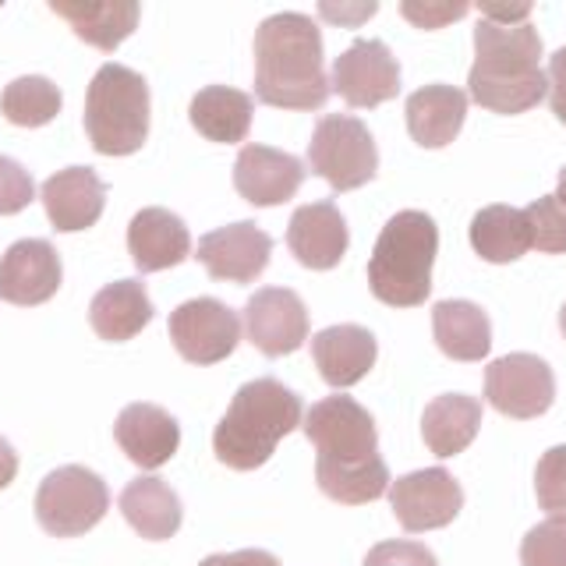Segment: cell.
<instances>
[{"label":"cell","mask_w":566,"mask_h":566,"mask_svg":"<svg viewBox=\"0 0 566 566\" xmlns=\"http://www.w3.org/2000/svg\"><path fill=\"white\" fill-rule=\"evenodd\" d=\"M305 436L315 447V482L333 503L365 506L386 495L389 468L379 457V432L358 400H318L305 415Z\"/></svg>","instance_id":"6da1fadb"},{"label":"cell","mask_w":566,"mask_h":566,"mask_svg":"<svg viewBox=\"0 0 566 566\" xmlns=\"http://www.w3.org/2000/svg\"><path fill=\"white\" fill-rule=\"evenodd\" d=\"M323 32L308 14L280 11L255 29V96L280 111H318L329 99Z\"/></svg>","instance_id":"7a4b0ae2"},{"label":"cell","mask_w":566,"mask_h":566,"mask_svg":"<svg viewBox=\"0 0 566 566\" xmlns=\"http://www.w3.org/2000/svg\"><path fill=\"white\" fill-rule=\"evenodd\" d=\"M468 93L492 114H524L548 96V75L542 71V35L524 25H474V64Z\"/></svg>","instance_id":"3957f363"},{"label":"cell","mask_w":566,"mask_h":566,"mask_svg":"<svg viewBox=\"0 0 566 566\" xmlns=\"http://www.w3.org/2000/svg\"><path fill=\"white\" fill-rule=\"evenodd\" d=\"M301 429V397L280 379H252L244 382L227 415L212 432L217 460L234 471H255L270 460L280 439Z\"/></svg>","instance_id":"277c9868"},{"label":"cell","mask_w":566,"mask_h":566,"mask_svg":"<svg viewBox=\"0 0 566 566\" xmlns=\"http://www.w3.org/2000/svg\"><path fill=\"white\" fill-rule=\"evenodd\" d=\"M439 227L429 212L403 209L382 227L368 259V287L382 305L418 308L432 294Z\"/></svg>","instance_id":"5b68a950"},{"label":"cell","mask_w":566,"mask_h":566,"mask_svg":"<svg viewBox=\"0 0 566 566\" xmlns=\"http://www.w3.org/2000/svg\"><path fill=\"white\" fill-rule=\"evenodd\" d=\"M85 135L103 156H132L149 138V85L124 64H103L85 93Z\"/></svg>","instance_id":"8992f818"},{"label":"cell","mask_w":566,"mask_h":566,"mask_svg":"<svg viewBox=\"0 0 566 566\" xmlns=\"http://www.w3.org/2000/svg\"><path fill=\"white\" fill-rule=\"evenodd\" d=\"M111 510V489L82 464L50 471L35 492V521L53 538H78L93 531Z\"/></svg>","instance_id":"52a82bcc"},{"label":"cell","mask_w":566,"mask_h":566,"mask_svg":"<svg viewBox=\"0 0 566 566\" xmlns=\"http://www.w3.org/2000/svg\"><path fill=\"white\" fill-rule=\"evenodd\" d=\"M308 167L333 191H354L379 174V149L368 124L350 114H326L308 142Z\"/></svg>","instance_id":"ba28073f"},{"label":"cell","mask_w":566,"mask_h":566,"mask_svg":"<svg viewBox=\"0 0 566 566\" xmlns=\"http://www.w3.org/2000/svg\"><path fill=\"white\" fill-rule=\"evenodd\" d=\"M170 340L185 361L191 365H217L238 350L241 344V318L238 312L217 297H191L170 312Z\"/></svg>","instance_id":"9c48e42d"},{"label":"cell","mask_w":566,"mask_h":566,"mask_svg":"<svg viewBox=\"0 0 566 566\" xmlns=\"http://www.w3.org/2000/svg\"><path fill=\"white\" fill-rule=\"evenodd\" d=\"M485 400L506 418H542L556 400V376L538 354H506L485 368Z\"/></svg>","instance_id":"30bf717a"},{"label":"cell","mask_w":566,"mask_h":566,"mask_svg":"<svg viewBox=\"0 0 566 566\" xmlns=\"http://www.w3.org/2000/svg\"><path fill=\"white\" fill-rule=\"evenodd\" d=\"M333 93L358 111L382 106L400 96V64L382 40H358L333 61Z\"/></svg>","instance_id":"8fae6325"},{"label":"cell","mask_w":566,"mask_h":566,"mask_svg":"<svg viewBox=\"0 0 566 566\" xmlns=\"http://www.w3.org/2000/svg\"><path fill=\"white\" fill-rule=\"evenodd\" d=\"M389 503H394L397 521L403 531L421 535V531H436L453 524V517L464 506V492L460 482L442 468H424L415 474H403L389 485Z\"/></svg>","instance_id":"7c38bea8"},{"label":"cell","mask_w":566,"mask_h":566,"mask_svg":"<svg viewBox=\"0 0 566 566\" xmlns=\"http://www.w3.org/2000/svg\"><path fill=\"white\" fill-rule=\"evenodd\" d=\"M308 308L287 287H262L244 305V333L265 358L294 354L308 340Z\"/></svg>","instance_id":"4fadbf2b"},{"label":"cell","mask_w":566,"mask_h":566,"mask_svg":"<svg viewBox=\"0 0 566 566\" xmlns=\"http://www.w3.org/2000/svg\"><path fill=\"white\" fill-rule=\"evenodd\" d=\"M270 255H273V238L252 220L212 230L195 248V259L206 265V273L227 283L259 280L265 265H270Z\"/></svg>","instance_id":"5bb4252c"},{"label":"cell","mask_w":566,"mask_h":566,"mask_svg":"<svg viewBox=\"0 0 566 566\" xmlns=\"http://www.w3.org/2000/svg\"><path fill=\"white\" fill-rule=\"evenodd\" d=\"M64 265L57 248L43 238H25L14 241L4 259H0V301L8 305H43L61 291Z\"/></svg>","instance_id":"9a60e30c"},{"label":"cell","mask_w":566,"mask_h":566,"mask_svg":"<svg viewBox=\"0 0 566 566\" xmlns=\"http://www.w3.org/2000/svg\"><path fill=\"white\" fill-rule=\"evenodd\" d=\"M305 181V164L273 146H244L234 159V188L244 202L259 209L283 206Z\"/></svg>","instance_id":"2e32d148"},{"label":"cell","mask_w":566,"mask_h":566,"mask_svg":"<svg viewBox=\"0 0 566 566\" xmlns=\"http://www.w3.org/2000/svg\"><path fill=\"white\" fill-rule=\"evenodd\" d=\"M347 223L333 199L301 206L287 223V248L305 270H336L347 255Z\"/></svg>","instance_id":"e0dca14e"},{"label":"cell","mask_w":566,"mask_h":566,"mask_svg":"<svg viewBox=\"0 0 566 566\" xmlns=\"http://www.w3.org/2000/svg\"><path fill=\"white\" fill-rule=\"evenodd\" d=\"M114 439L132 464L156 471L181 447V424L159 403H128L114 421Z\"/></svg>","instance_id":"ac0fdd59"},{"label":"cell","mask_w":566,"mask_h":566,"mask_svg":"<svg viewBox=\"0 0 566 566\" xmlns=\"http://www.w3.org/2000/svg\"><path fill=\"white\" fill-rule=\"evenodd\" d=\"M43 209L53 223V230L61 234H75V230H88L106 206V185L96 177V170L88 167H67L57 170L43 181Z\"/></svg>","instance_id":"d6986e66"},{"label":"cell","mask_w":566,"mask_h":566,"mask_svg":"<svg viewBox=\"0 0 566 566\" xmlns=\"http://www.w3.org/2000/svg\"><path fill=\"white\" fill-rule=\"evenodd\" d=\"M128 252L138 273L174 270L191 255V234L185 220L164 206H149L132 217L128 223Z\"/></svg>","instance_id":"ffe728a7"},{"label":"cell","mask_w":566,"mask_h":566,"mask_svg":"<svg viewBox=\"0 0 566 566\" xmlns=\"http://www.w3.org/2000/svg\"><path fill=\"white\" fill-rule=\"evenodd\" d=\"M312 358H315L318 376L329 386L344 389L368 376L371 365L379 358V344H376V336H371V329L340 323L312 336Z\"/></svg>","instance_id":"44dd1931"},{"label":"cell","mask_w":566,"mask_h":566,"mask_svg":"<svg viewBox=\"0 0 566 566\" xmlns=\"http://www.w3.org/2000/svg\"><path fill=\"white\" fill-rule=\"evenodd\" d=\"M50 11L75 29L78 40L103 53H114L138 25L135 0H50Z\"/></svg>","instance_id":"7402d4cb"},{"label":"cell","mask_w":566,"mask_h":566,"mask_svg":"<svg viewBox=\"0 0 566 566\" xmlns=\"http://www.w3.org/2000/svg\"><path fill=\"white\" fill-rule=\"evenodd\" d=\"M468 117V93L457 85H424L407 99V132L421 149H442L460 135Z\"/></svg>","instance_id":"603a6c76"},{"label":"cell","mask_w":566,"mask_h":566,"mask_svg":"<svg viewBox=\"0 0 566 566\" xmlns=\"http://www.w3.org/2000/svg\"><path fill=\"white\" fill-rule=\"evenodd\" d=\"M88 323H93L99 340L111 344H124L138 336L153 323V301L146 294V283L142 280L106 283L93 297V305H88Z\"/></svg>","instance_id":"cb8c5ba5"},{"label":"cell","mask_w":566,"mask_h":566,"mask_svg":"<svg viewBox=\"0 0 566 566\" xmlns=\"http://www.w3.org/2000/svg\"><path fill=\"white\" fill-rule=\"evenodd\" d=\"M252 114L255 103L241 88L230 85H206L191 99V124L195 132L209 142H223V146H238L252 132Z\"/></svg>","instance_id":"d4e9b609"},{"label":"cell","mask_w":566,"mask_h":566,"mask_svg":"<svg viewBox=\"0 0 566 566\" xmlns=\"http://www.w3.org/2000/svg\"><path fill=\"white\" fill-rule=\"evenodd\" d=\"M482 429V403L468 394H442L421 415V439L436 457L464 453Z\"/></svg>","instance_id":"484cf974"},{"label":"cell","mask_w":566,"mask_h":566,"mask_svg":"<svg viewBox=\"0 0 566 566\" xmlns=\"http://www.w3.org/2000/svg\"><path fill=\"white\" fill-rule=\"evenodd\" d=\"M120 513L124 521H128L142 538L149 542H167L177 535V527H181V500H177V492L159 482V478H135V482L124 485L120 492Z\"/></svg>","instance_id":"4316f807"},{"label":"cell","mask_w":566,"mask_h":566,"mask_svg":"<svg viewBox=\"0 0 566 566\" xmlns=\"http://www.w3.org/2000/svg\"><path fill=\"white\" fill-rule=\"evenodd\" d=\"M432 333L439 350L453 361H482L492 347L489 315L471 301H439L432 308Z\"/></svg>","instance_id":"83f0119b"},{"label":"cell","mask_w":566,"mask_h":566,"mask_svg":"<svg viewBox=\"0 0 566 566\" xmlns=\"http://www.w3.org/2000/svg\"><path fill=\"white\" fill-rule=\"evenodd\" d=\"M471 248H474V255H482L485 262H495V265L527 255V248H535L527 212L517 206L478 209V217L471 220Z\"/></svg>","instance_id":"f1b7e54d"},{"label":"cell","mask_w":566,"mask_h":566,"mask_svg":"<svg viewBox=\"0 0 566 566\" xmlns=\"http://www.w3.org/2000/svg\"><path fill=\"white\" fill-rule=\"evenodd\" d=\"M61 88L43 75L14 78L4 93H0V114H4L18 128H43L61 114Z\"/></svg>","instance_id":"f546056e"},{"label":"cell","mask_w":566,"mask_h":566,"mask_svg":"<svg viewBox=\"0 0 566 566\" xmlns=\"http://www.w3.org/2000/svg\"><path fill=\"white\" fill-rule=\"evenodd\" d=\"M524 212L531 220V238H535L538 252L563 255L566 252V206L556 199V195H545V199L531 202Z\"/></svg>","instance_id":"4dcf8cb0"},{"label":"cell","mask_w":566,"mask_h":566,"mask_svg":"<svg viewBox=\"0 0 566 566\" xmlns=\"http://www.w3.org/2000/svg\"><path fill=\"white\" fill-rule=\"evenodd\" d=\"M535 495L548 517L566 521V447L542 453L535 468Z\"/></svg>","instance_id":"1f68e13d"},{"label":"cell","mask_w":566,"mask_h":566,"mask_svg":"<svg viewBox=\"0 0 566 566\" xmlns=\"http://www.w3.org/2000/svg\"><path fill=\"white\" fill-rule=\"evenodd\" d=\"M521 566H566V521L548 517L521 542Z\"/></svg>","instance_id":"d6a6232c"},{"label":"cell","mask_w":566,"mask_h":566,"mask_svg":"<svg viewBox=\"0 0 566 566\" xmlns=\"http://www.w3.org/2000/svg\"><path fill=\"white\" fill-rule=\"evenodd\" d=\"M35 199L32 174L11 156H0V217H14Z\"/></svg>","instance_id":"836d02e7"},{"label":"cell","mask_w":566,"mask_h":566,"mask_svg":"<svg viewBox=\"0 0 566 566\" xmlns=\"http://www.w3.org/2000/svg\"><path fill=\"white\" fill-rule=\"evenodd\" d=\"M365 566H439V559L432 556V548L421 542L389 538L371 548L365 556Z\"/></svg>","instance_id":"e575fe53"},{"label":"cell","mask_w":566,"mask_h":566,"mask_svg":"<svg viewBox=\"0 0 566 566\" xmlns=\"http://www.w3.org/2000/svg\"><path fill=\"white\" fill-rule=\"evenodd\" d=\"M400 14L407 18V22H415L418 29H442L457 22V18L468 14V4H424V0H403L400 4Z\"/></svg>","instance_id":"d590c367"},{"label":"cell","mask_w":566,"mask_h":566,"mask_svg":"<svg viewBox=\"0 0 566 566\" xmlns=\"http://www.w3.org/2000/svg\"><path fill=\"white\" fill-rule=\"evenodd\" d=\"M548 103H553V114L566 128V46L548 57Z\"/></svg>","instance_id":"8d00e7d4"},{"label":"cell","mask_w":566,"mask_h":566,"mask_svg":"<svg viewBox=\"0 0 566 566\" xmlns=\"http://www.w3.org/2000/svg\"><path fill=\"white\" fill-rule=\"evenodd\" d=\"M199 566H283L273 553L265 548H241V553H217L206 556Z\"/></svg>","instance_id":"74e56055"},{"label":"cell","mask_w":566,"mask_h":566,"mask_svg":"<svg viewBox=\"0 0 566 566\" xmlns=\"http://www.w3.org/2000/svg\"><path fill=\"white\" fill-rule=\"evenodd\" d=\"M485 22H495V25H524L531 18V4H513V8H495V4H478Z\"/></svg>","instance_id":"f35d334b"},{"label":"cell","mask_w":566,"mask_h":566,"mask_svg":"<svg viewBox=\"0 0 566 566\" xmlns=\"http://www.w3.org/2000/svg\"><path fill=\"white\" fill-rule=\"evenodd\" d=\"M371 11V4H365V8H336V4H318V14L323 18H329V22H340V25H347V22H361V18H368Z\"/></svg>","instance_id":"ab89813d"},{"label":"cell","mask_w":566,"mask_h":566,"mask_svg":"<svg viewBox=\"0 0 566 566\" xmlns=\"http://www.w3.org/2000/svg\"><path fill=\"white\" fill-rule=\"evenodd\" d=\"M14 474H18V453H14L11 442L0 436V492L14 482Z\"/></svg>","instance_id":"60d3db41"},{"label":"cell","mask_w":566,"mask_h":566,"mask_svg":"<svg viewBox=\"0 0 566 566\" xmlns=\"http://www.w3.org/2000/svg\"><path fill=\"white\" fill-rule=\"evenodd\" d=\"M556 199H559V202L566 206V167L559 170V185H556Z\"/></svg>","instance_id":"b9f144b4"},{"label":"cell","mask_w":566,"mask_h":566,"mask_svg":"<svg viewBox=\"0 0 566 566\" xmlns=\"http://www.w3.org/2000/svg\"><path fill=\"white\" fill-rule=\"evenodd\" d=\"M559 329H563V336H566V305H563V312H559Z\"/></svg>","instance_id":"7bdbcfd3"}]
</instances>
